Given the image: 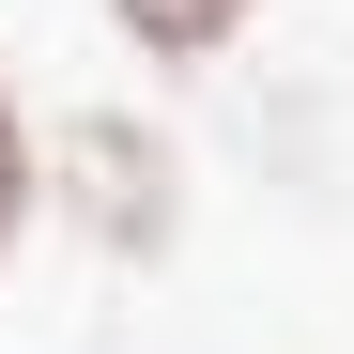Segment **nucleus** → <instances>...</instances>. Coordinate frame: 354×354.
<instances>
[{"label": "nucleus", "instance_id": "nucleus-3", "mask_svg": "<svg viewBox=\"0 0 354 354\" xmlns=\"http://www.w3.org/2000/svg\"><path fill=\"white\" fill-rule=\"evenodd\" d=\"M0 154H31V124H16V77H0Z\"/></svg>", "mask_w": 354, "mask_h": 354}, {"label": "nucleus", "instance_id": "nucleus-2", "mask_svg": "<svg viewBox=\"0 0 354 354\" xmlns=\"http://www.w3.org/2000/svg\"><path fill=\"white\" fill-rule=\"evenodd\" d=\"M247 16H262V0H108V31H124L139 62H169V77H185V62H231Z\"/></svg>", "mask_w": 354, "mask_h": 354}, {"label": "nucleus", "instance_id": "nucleus-1", "mask_svg": "<svg viewBox=\"0 0 354 354\" xmlns=\"http://www.w3.org/2000/svg\"><path fill=\"white\" fill-rule=\"evenodd\" d=\"M46 201H62L108 262H154L169 231H185V169H169V124H139V108H62V124L31 139Z\"/></svg>", "mask_w": 354, "mask_h": 354}]
</instances>
